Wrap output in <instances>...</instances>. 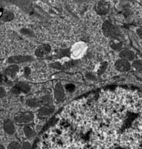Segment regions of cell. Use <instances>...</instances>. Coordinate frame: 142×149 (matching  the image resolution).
Masks as SVG:
<instances>
[{
	"mask_svg": "<svg viewBox=\"0 0 142 149\" xmlns=\"http://www.w3.org/2000/svg\"><path fill=\"white\" fill-rule=\"evenodd\" d=\"M52 102L50 95H45L38 98L31 99L26 101V104L30 107H37L41 105H48Z\"/></svg>",
	"mask_w": 142,
	"mask_h": 149,
	"instance_id": "cell-1",
	"label": "cell"
},
{
	"mask_svg": "<svg viewBox=\"0 0 142 149\" xmlns=\"http://www.w3.org/2000/svg\"><path fill=\"white\" fill-rule=\"evenodd\" d=\"M103 31L105 35L108 37L114 38L118 34V31L117 28L108 21L105 22L103 23Z\"/></svg>",
	"mask_w": 142,
	"mask_h": 149,
	"instance_id": "cell-2",
	"label": "cell"
},
{
	"mask_svg": "<svg viewBox=\"0 0 142 149\" xmlns=\"http://www.w3.org/2000/svg\"><path fill=\"white\" fill-rule=\"evenodd\" d=\"M14 119L19 124L27 123L33 120L34 114L31 112L19 113L15 115Z\"/></svg>",
	"mask_w": 142,
	"mask_h": 149,
	"instance_id": "cell-3",
	"label": "cell"
},
{
	"mask_svg": "<svg viewBox=\"0 0 142 149\" xmlns=\"http://www.w3.org/2000/svg\"><path fill=\"white\" fill-rule=\"evenodd\" d=\"M33 60L31 56H16L11 57L8 58V62L9 63H21L29 62Z\"/></svg>",
	"mask_w": 142,
	"mask_h": 149,
	"instance_id": "cell-4",
	"label": "cell"
},
{
	"mask_svg": "<svg viewBox=\"0 0 142 149\" xmlns=\"http://www.w3.org/2000/svg\"><path fill=\"white\" fill-rule=\"evenodd\" d=\"M115 65L117 70L120 72H127L131 69V65L129 63L122 59L118 60Z\"/></svg>",
	"mask_w": 142,
	"mask_h": 149,
	"instance_id": "cell-5",
	"label": "cell"
},
{
	"mask_svg": "<svg viewBox=\"0 0 142 149\" xmlns=\"http://www.w3.org/2000/svg\"><path fill=\"white\" fill-rule=\"evenodd\" d=\"M97 12L102 15H106L110 10V4L106 1L99 2L96 6Z\"/></svg>",
	"mask_w": 142,
	"mask_h": 149,
	"instance_id": "cell-6",
	"label": "cell"
},
{
	"mask_svg": "<svg viewBox=\"0 0 142 149\" xmlns=\"http://www.w3.org/2000/svg\"><path fill=\"white\" fill-rule=\"evenodd\" d=\"M30 91V87L29 85L25 83L18 84L12 88V92L15 94H19L20 93H27Z\"/></svg>",
	"mask_w": 142,
	"mask_h": 149,
	"instance_id": "cell-7",
	"label": "cell"
},
{
	"mask_svg": "<svg viewBox=\"0 0 142 149\" xmlns=\"http://www.w3.org/2000/svg\"><path fill=\"white\" fill-rule=\"evenodd\" d=\"M51 52V47L48 45H43L36 49L35 54L39 57H42Z\"/></svg>",
	"mask_w": 142,
	"mask_h": 149,
	"instance_id": "cell-8",
	"label": "cell"
},
{
	"mask_svg": "<svg viewBox=\"0 0 142 149\" xmlns=\"http://www.w3.org/2000/svg\"><path fill=\"white\" fill-rule=\"evenodd\" d=\"M4 130L8 135H13L15 132V128L13 122L9 120H6L4 123Z\"/></svg>",
	"mask_w": 142,
	"mask_h": 149,
	"instance_id": "cell-9",
	"label": "cell"
},
{
	"mask_svg": "<svg viewBox=\"0 0 142 149\" xmlns=\"http://www.w3.org/2000/svg\"><path fill=\"white\" fill-rule=\"evenodd\" d=\"M55 95L56 99L58 101H60L64 98V96H65L64 90L60 83H57L55 86Z\"/></svg>",
	"mask_w": 142,
	"mask_h": 149,
	"instance_id": "cell-10",
	"label": "cell"
},
{
	"mask_svg": "<svg viewBox=\"0 0 142 149\" xmlns=\"http://www.w3.org/2000/svg\"><path fill=\"white\" fill-rule=\"evenodd\" d=\"M120 57L126 61H132L135 58L134 53L129 50H124L120 52Z\"/></svg>",
	"mask_w": 142,
	"mask_h": 149,
	"instance_id": "cell-11",
	"label": "cell"
},
{
	"mask_svg": "<svg viewBox=\"0 0 142 149\" xmlns=\"http://www.w3.org/2000/svg\"><path fill=\"white\" fill-rule=\"evenodd\" d=\"M55 111V108L52 105H45L41 107L38 113L39 115L41 116H46L49 115L53 113Z\"/></svg>",
	"mask_w": 142,
	"mask_h": 149,
	"instance_id": "cell-12",
	"label": "cell"
},
{
	"mask_svg": "<svg viewBox=\"0 0 142 149\" xmlns=\"http://www.w3.org/2000/svg\"><path fill=\"white\" fill-rule=\"evenodd\" d=\"M19 67L17 65H11L5 69V74L9 76L13 77L19 72Z\"/></svg>",
	"mask_w": 142,
	"mask_h": 149,
	"instance_id": "cell-13",
	"label": "cell"
},
{
	"mask_svg": "<svg viewBox=\"0 0 142 149\" xmlns=\"http://www.w3.org/2000/svg\"><path fill=\"white\" fill-rule=\"evenodd\" d=\"M14 18V14L9 11L3 12L2 15L1 16V19L4 22H9L11 21Z\"/></svg>",
	"mask_w": 142,
	"mask_h": 149,
	"instance_id": "cell-14",
	"label": "cell"
},
{
	"mask_svg": "<svg viewBox=\"0 0 142 149\" xmlns=\"http://www.w3.org/2000/svg\"><path fill=\"white\" fill-rule=\"evenodd\" d=\"M110 44L111 47L113 49H115V50H118V49H121L122 46V43L120 40H117L115 38H112L111 40L110 41Z\"/></svg>",
	"mask_w": 142,
	"mask_h": 149,
	"instance_id": "cell-15",
	"label": "cell"
},
{
	"mask_svg": "<svg viewBox=\"0 0 142 149\" xmlns=\"http://www.w3.org/2000/svg\"><path fill=\"white\" fill-rule=\"evenodd\" d=\"M23 131H24L25 135V136L27 138L32 137L34 135V134L33 129L30 126H29V125L25 126Z\"/></svg>",
	"mask_w": 142,
	"mask_h": 149,
	"instance_id": "cell-16",
	"label": "cell"
},
{
	"mask_svg": "<svg viewBox=\"0 0 142 149\" xmlns=\"http://www.w3.org/2000/svg\"><path fill=\"white\" fill-rule=\"evenodd\" d=\"M20 149V145L18 142H12L10 143L6 149Z\"/></svg>",
	"mask_w": 142,
	"mask_h": 149,
	"instance_id": "cell-17",
	"label": "cell"
},
{
	"mask_svg": "<svg viewBox=\"0 0 142 149\" xmlns=\"http://www.w3.org/2000/svg\"><path fill=\"white\" fill-rule=\"evenodd\" d=\"M132 66L136 70H142V60H138L135 61L132 64Z\"/></svg>",
	"mask_w": 142,
	"mask_h": 149,
	"instance_id": "cell-18",
	"label": "cell"
},
{
	"mask_svg": "<svg viewBox=\"0 0 142 149\" xmlns=\"http://www.w3.org/2000/svg\"><path fill=\"white\" fill-rule=\"evenodd\" d=\"M68 53V52L67 50H59L57 53H56L55 57L56 58H61L62 57H63L65 56H67Z\"/></svg>",
	"mask_w": 142,
	"mask_h": 149,
	"instance_id": "cell-19",
	"label": "cell"
},
{
	"mask_svg": "<svg viewBox=\"0 0 142 149\" xmlns=\"http://www.w3.org/2000/svg\"><path fill=\"white\" fill-rule=\"evenodd\" d=\"M21 149H31V144L28 141H25L24 142L21 146H20Z\"/></svg>",
	"mask_w": 142,
	"mask_h": 149,
	"instance_id": "cell-20",
	"label": "cell"
},
{
	"mask_svg": "<svg viewBox=\"0 0 142 149\" xmlns=\"http://www.w3.org/2000/svg\"><path fill=\"white\" fill-rule=\"evenodd\" d=\"M106 65H105V64H103L102 65V66L101 67V68H100V70H99V74H101L105 70V68H106Z\"/></svg>",
	"mask_w": 142,
	"mask_h": 149,
	"instance_id": "cell-21",
	"label": "cell"
},
{
	"mask_svg": "<svg viewBox=\"0 0 142 149\" xmlns=\"http://www.w3.org/2000/svg\"><path fill=\"white\" fill-rule=\"evenodd\" d=\"M66 88L69 91H72V90H73L74 89V86L72 84H68L67 86H66Z\"/></svg>",
	"mask_w": 142,
	"mask_h": 149,
	"instance_id": "cell-22",
	"label": "cell"
},
{
	"mask_svg": "<svg viewBox=\"0 0 142 149\" xmlns=\"http://www.w3.org/2000/svg\"><path fill=\"white\" fill-rule=\"evenodd\" d=\"M5 91L4 90V88L0 87V98L3 97L4 96H5Z\"/></svg>",
	"mask_w": 142,
	"mask_h": 149,
	"instance_id": "cell-23",
	"label": "cell"
},
{
	"mask_svg": "<svg viewBox=\"0 0 142 149\" xmlns=\"http://www.w3.org/2000/svg\"><path fill=\"white\" fill-rule=\"evenodd\" d=\"M30 71H30V69L29 68H28V67L25 68V74H27V75L30 74Z\"/></svg>",
	"mask_w": 142,
	"mask_h": 149,
	"instance_id": "cell-24",
	"label": "cell"
},
{
	"mask_svg": "<svg viewBox=\"0 0 142 149\" xmlns=\"http://www.w3.org/2000/svg\"><path fill=\"white\" fill-rule=\"evenodd\" d=\"M2 13H3V10L2 9H0V17L2 16Z\"/></svg>",
	"mask_w": 142,
	"mask_h": 149,
	"instance_id": "cell-25",
	"label": "cell"
},
{
	"mask_svg": "<svg viewBox=\"0 0 142 149\" xmlns=\"http://www.w3.org/2000/svg\"><path fill=\"white\" fill-rule=\"evenodd\" d=\"M2 81H3V77H2V75H1V74H0V83H1V82H2Z\"/></svg>",
	"mask_w": 142,
	"mask_h": 149,
	"instance_id": "cell-26",
	"label": "cell"
},
{
	"mask_svg": "<svg viewBox=\"0 0 142 149\" xmlns=\"http://www.w3.org/2000/svg\"><path fill=\"white\" fill-rule=\"evenodd\" d=\"M0 149H5V148L2 145H1L0 144Z\"/></svg>",
	"mask_w": 142,
	"mask_h": 149,
	"instance_id": "cell-27",
	"label": "cell"
}]
</instances>
